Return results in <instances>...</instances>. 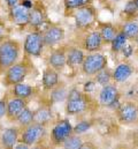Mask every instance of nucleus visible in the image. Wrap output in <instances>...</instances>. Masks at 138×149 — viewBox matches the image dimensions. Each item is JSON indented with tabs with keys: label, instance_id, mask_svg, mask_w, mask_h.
Here are the masks:
<instances>
[{
	"label": "nucleus",
	"instance_id": "29",
	"mask_svg": "<svg viewBox=\"0 0 138 149\" xmlns=\"http://www.w3.org/2000/svg\"><path fill=\"white\" fill-rule=\"evenodd\" d=\"M122 33L128 38H136L138 36V22H127L122 27Z\"/></svg>",
	"mask_w": 138,
	"mask_h": 149
},
{
	"label": "nucleus",
	"instance_id": "36",
	"mask_svg": "<svg viewBox=\"0 0 138 149\" xmlns=\"http://www.w3.org/2000/svg\"><path fill=\"white\" fill-rule=\"evenodd\" d=\"M5 35H6V23H5V21H2V20L0 19V43H1L3 39H6V38H5Z\"/></svg>",
	"mask_w": 138,
	"mask_h": 149
},
{
	"label": "nucleus",
	"instance_id": "14",
	"mask_svg": "<svg viewBox=\"0 0 138 149\" xmlns=\"http://www.w3.org/2000/svg\"><path fill=\"white\" fill-rule=\"evenodd\" d=\"M119 98V90L115 84H107L104 86L99 93V103L103 107L110 108L114 102H116Z\"/></svg>",
	"mask_w": 138,
	"mask_h": 149
},
{
	"label": "nucleus",
	"instance_id": "21",
	"mask_svg": "<svg viewBox=\"0 0 138 149\" xmlns=\"http://www.w3.org/2000/svg\"><path fill=\"white\" fill-rule=\"evenodd\" d=\"M85 58L84 52L78 47H71L67 51V66L70 68H76L82 65Z\"/></svg>",
	"mask_w": 138,
	"mask_h": 149
},
{
	"label": "nucleus",
	"instance_id": "37",
	"mask_svg": "<svg viewBox=\"0 0 138 149\" xmlns=\"http://www.w3.org/2000/svg\"><path fill=\"white\" fill-rule=\"evenodd\" d=\"M122 52H123V54H124L126 58H129V57H131V54L134 53V49H132V46H130V45H126V46L122 49Z\"/></svg>",
	"mask_w": 138,
	"mask_h": 149
},
{
	"label": "nucleus",
	"instance_id": "12",
	"mask_svg": "<svg viewBox=\"0 0 138 149\" xmlns=\"http://www.w3.org/2000/svg\"><path fill=\"white\" fill-rule=\"evenodd\" d=\"M48 66L55 70L57 72L63 71V68L67 66V51L65 47H59L55 49L51 52L47 59Z\"/></svg>",
	"mask_w": 138,
	"mask_h": 149
},
{
	"label": "nucleus",
	"instance_id": "26",
	"mask_svg": "<svg viewBox=\"0 0 138 149\" xmlns=\"http://www.w3.org/2000/svg\"><path fill=\"white\" fill-rule=\"evenodd\" d=\"M83 143V139L78 134H71L68 139L61 145L62 149H79Z\"/></svg>",
	"mask_w": 138,
	"mask_h": 149
},
{
	"label": "nucleus",
	"instance_id": "3",
	"mask_svg": "<svg viewBox=\"0 0 138 149\" xmlns=\"http://www.w3.org/2000/svg\"><path fill=\"white\" fill-rule=\"evenodd\" d=\"M89 100L85 94L79 91L76 88H72L68 91L66 100V113L68 116H76L88 109Z\"/></svg>",
	"mask_w": 138,
	"mask_h": 149
},
{
	"label": "nucleus",
	"instance_id": "22",
	"mask_svg": "<svg viewBox=\"0 0 138 149\" xmlns=\"http://www.w3.org/2000/svg\"><path fill=\"white\" fill-rule=\"evenodd\" d=\"M50 101L52 103H61V102H66L67 96H68V88L65 83H58L52 90H50Z\"/></svg>",
	"mask_w": 138,
	"mask_h": 149
},
{
	"label": "nucleus",
	"instance_id": "17",
	"mask_svg": "<svg viewBox=\"0 0 138 149\" xmlns=\"http://www.w3.org/2000/svg\"><path fill=\"white\" fill-rule=\"evenodd\" d=\"M34 93H36V88L24 82L14 84L12 86V89H10V94L13 95V97H19V98L27 100V101L34 96Z\"/></svg>",
	"mask_w": 138,
	"mask_h": 149
},
{
	"label": "nucleus",
	"instance_id": "43",
	"mask_svg": "<svg viewBox=\"0 0 138 149\" xmlns=\"http://www.w3.org/2000/svg\"><path fill=\"white\" fill-rule=\"evenodd\" d=\"M135 39H136V43H137V46H138V36L136 38H135Z\"/></svg>",
	"mask_w": 138,
	"mask_h": 149
},
{
	"label": "nucleus",
	"instance_id": "41",
	"mask_svg": "<svg viewBox=\"0 0 138 149\" xmlns=\"http://www.w3.org/2000/svg\"><path fill=\"white\" fill-rule=\"evenodd\" d=\"M14 149H30V147L29 146H27L26 143H23V142H17L16 143V146H15V148Z\"/></svg>",
	"mask_w": 138,
	"mask_h": 149
},
{
	"label": "nucleus",
	"instance_id": "13",
	"mask_svg": "<svg viewBox=\"0 0 138 149\" xmlns=\"http://www.w3.org/2000/svg\"><path fill=\"white\" fill-rule=\"evenodd\" d=\"M65 39V30L58 26H51L43 33V40L45 46H54Z\"/></svg>",
	"mask_w": 138,
	"mask_h": 149
},
{
	"label": "nucleus",
	"instance_id": "4",
	"mask_svg": "<svg viewBox=\"0 0 138 149\" xmlns=\"http://www.w3.org/2000/svg\"><path fill=\"white\" fill-rule=\"evenodd\" d=\"M74 134V126L68 119H61L55 123L50 133V143L52 147H61V145Z\"/></svg>",
	"mask_w": 138,
	"mask_h": 149
},
{
	"label": "nucleus",
	"instance_id": "42",
	"mask_svg": "<svg viewBox=\"0 0 138 149\" xmlns=\"http://www.w3.org/2000/svg\"><path fill=\"white\" fill-rule=\"evenodd\" d=\"M135 1V3H136V6H137V9H138V0H134Z\"/></svg>",
	"mask_w": 138,
	"mask_h": 149
},
{
	"label": "nucleus",
	"instance_id": "23",
	"mask_svg": "<svg viewBox=\"0 0 138 149\" xmlns=\"http://www.w3.org/2000/svg\"><path fill=\"white\" fill-rule=\"evenodd\" d=\"M14 123H16V126L20 128V131L26 128L27 126H29L30 124L34 123V111L29 107H26L16 117Z\"/></svg>",
	"mask_w": 138,
	"mask_h": 149
},
{
	"label": "nucleus",
	"instance_id": "40",
	"mask_svg": "<svg viewBox=\"0 0 138 149\" xmlns=\"http://www.w3.org/2000/svg\"><path fill=\"white\" fill-rule=\"evenodd\" d=\"M5 1H6V5H7L9 8H12V7L19 5V1H20V0H5Z\"/></svg>",
	"mask_w": 138,
	"mask_h": 149
},
{
	"label": "nucleus",
	"instance_id": "35",
	"mask_svg": "<svg viewBox=\"0 0 138 149\" xmlns=\"http://www.w3.org/2000/svg\"><path fill=\"white\" fill-rule=\"evenodd\" d=\"M96 89V81H88L84 84V91L85 93H92Z\"/></svg>",
	"mask_w": 138,
	"mask_h": 149
},
{
	"label": "nucleus",
	"instance_id": "16",
	"mask_svg": "<svg viewBox=\"0 0 138 149\" xmlns=\"http://www.w3.org/2000/svg\"><path fill=\"white\" fill-rule=\"evenodd\" d=\"M58 83H59V72H57L50 66L46 67L43 71V76H41V84H43L44 90L50 91Z\"/></svg>",
	"mask_w": 138,
	"mask_h": 149
},
{
	"label": "nucleus",
	"instance_id": "39",
	"mask_svg": "<svg viewBox=\"0 0 138 149\" xmlns=\"http://www.w3.org/2000/svg\"><path fill=\"white\" fill-rule=\"evenodd\" d=\"M20 5H22L23 7H26V8H28V9H31V8L34 7V2H32V0H22Z\"/></svg>",
	"mask_w": 138,
	"mask_h": 149
},
{
	"label": "nucleus",
	"instance_id": "28",
	"mask_svg": "<svg viewBox=\"0 0 138 149\" xmlns=\"http://www.w3.org/2000/svg\"><path fill=\"white\" fill-rule=\"evenodd\" d=\"M95 76H96V83L100 84L101 87L109 84V83H110V81L113 80L112 72H110L107 67H106V68H104V70H101L100 72H98Z\"/></svg>",
	"mask_w": 138,
	"mask_h": 149
},
{
	"label": "nucleus",
	"instance_id": "8",
	"mask_svg": "<svg viewBox=\"0 0 138 149\" xmlns=\"http://www.w3.org/2000/svg\"><path fill=\"white\" fill-rule=\"evenodd\" d=\"M116 116L117 120L122 125L138 124V104L132 101L120 104V107L116 109Z\"/></svg>",
	"mask_w": 138,
	"mask_h": 149
},
{
	"label": "nucleus",
	"instance_id": "34",
	"mask_svg": "<svg viewBox=\"0 0 138 149\" xmlns=\"http://www.w3.org/2000/svg\"><path fill=\"white\" fill-rule=\"evenodd\" d=\"M52 147V145L50 143V145H47L46 143V139H44V140H41V141H39L38 143H36L34 146H31L30 149H51Z\"/></svg>",
	"mask_w": 138,
	"mask_h": 149
},
{
	"label": "nucleus",
	"instance_id": "5",
	"mask_svg": "<svg viewBox=\"0 0 138 149\" xmlns=\"http://www.w3.org/2000/svg\"><path fill=\"white\" fill-rule=\"evenodd\" d=\"M46 135H47L46 126L37 124V123H32L29 126H27L26 128L21 130L19 141L31 147L36 143H38L39 141L46 139Z\"/></svg>",
	"mask_w": 138,
	"mask_h": 149
},
{
	"label": "nucleus",
	"instance_id": "9",
	"mask_svg": "<svg viewBox=\"0 0 138 149\" xmlns=\"http://www.w3.org/2000/svg\"><path fill=\"white\" fill-rule=\"evenodd\" d=\"M20 128L17 126H10L2 130L0 133V148L14 149L20 139Z\"/></svg>",
	"mask_w": 138,
	"mask_h": 149
},
{
	"label": "nucleus",
	"instance_id": "1",
	"mask_svg": "<svg viewBox=\"0 0 138 149\" xmlns=\"http://www.w3.org/2000/svg\"><path fill=\"white\" fill-rule=\"evenodd\" d=\"M22 45L20 40L6 38L0 43V79L10 66L16 64L21 57Z\"/></svg>",
	"mask_w": 138,
	"mask_h": 149
},
{
	"label": "nucleus",
	"instance_id": "31",
	"mask_svg": "<svg viewBox=\"0 0 138 149\" xmlns=\"http://www.w3.org/2000/svg\"><path fill=\"white\" fill-rule=\"evenodd\" d=\"M91 128V123L88 121V120H83V121H79L75 127H74V134H78L81 135L82 133L89 131Z\"/></svg>",
	"mask_w": 138,
	"mask_h": 149
},
{
	"label": "nucleus",
	"instance_id": "6",
	"mask_svg": "<svg viewBox=\"0 0 138 149\" xmlns=\"http://www.w3.org/2000/svg\"><path fill=\"white\" fill-rule=\"evenodd\" d=\"M82 72L88 76H95L98 72L107 67V58L98 52L85 56L82 65Z\"/></svg>",
	"mask_w": 138,
	"mask_h": 149
},
{
	"label": "nucleus",
	"instance_id": "7",
	"mask_svg": "<svg viewBox=\"0 0 138 149\" xmlns=\"http://www.w3.org/2000/svg\"><path fill=\"white\" fill-rule=\"evenodd\" d=\"M43 34L40 31H32L27 35L23 43V51L27 57H40L44 51Z\"/></svg>",
	"mask_w": 138,
	"mask_h": 149
},
{
	"label": "nucleus",
	"instance_id": "44",
	"mask_svg": "<svg viewBox=\"0 0 138 149\" xmlns=\"http://www.w3.org/2000/svg\"><path fill=\"white\" fill-rule=\"evenodd\" d=\"M0 149H1V148H0Z\"/></svg>",
	"mask_w": 138,
	"mask_h": 149
},
{
	"label": "nucleus",
	"instance_id": "38",
	"mask_svg": "<svg viewBox=\"0 0 138 149\" xmlns=\"http://www.w3.org/2000/svg\"><path fill=\"white\" fill-rule=\"evenodd\" d=\"M79 149H98V147L92 142V141H83V143L81 145Z\"/></svg>",
	"mask_w": 138,
	"mask_h": 149
},
{
	"label": "nucleus",
	"instance_id": "11",
	"mask_svg": "<svg viewBox=\"0 0 138 149\" xmlns=\"http://www.w3.org/2000/svg\"><path fill=\"white\" fill-rule=\"evenodd\" d=\"M78 10L75 13V23L78 28H88L90 27L96 19V13L93 8L89 6H84L77 8Z\"/></svg>",
	"mask_w": 138,
	"mask_h": 149
},
{
	"label": "nucleus",
	"instance_id": "27",
	"mask_svg": "<svg viewBox=\"0 0 138 149\" xmlns=\"http://www.w3.org/2000/svg\"><path fill=\"white\" fill-rule=\"evenodd\" d=\"M127 42H128V37H127L122 31L117 33L115 38H114V39L112 40V43H110L112 50H113L114 52H120V51H122V49L127 45Z\"/></svg>",
	"mask_w": 138,
	"mask_h": 149
},
{
	"label": "nucleus",
	"instance_id": "30",
	"mask_svg": "<svg viewBox=\"0 0 138 149\" xmlns=\"http://www.w3.org/2000/svg\"><path fill=\"white\" fill-rule=\"evenodd\" d=\"M91 0H65V6L67 9H77L88 6Z\"/></svg>",
	"mask_w": 138,
	"mask_h": 149
},
{
	"label": "nucleus",
	"instance_id": "18",
	"mask_svg": "<svg viewBox=\"0 0 138 149\" xmlns=\"http://www.w3.org/2000/svg\"><path fill=\"white\" fill-rule=\"evenodd\" d=\"M132 73H134V67L128 63H122L119 66H116V68L113 71L112 73L113 81L117 83H123L132 75Z\"/></svg>",
	"mask_w": 138,
	"mask_h": 149
},
{
	"label": "nucleus",
	"instance_id": "19",
	"mask_svg": "<svg viewBox=\"0 0 138 149\" xmlns=\"http://www.w3.org/2000/svg\"><path fill=\"white\" fill-rule=\"evenodd\" d=\"M103 44V38L100 36L99 31H92V33L88 34V36L84 39V49L90 53L99 51L101 49Z\"/></svg>",
	"mask_w": 138,
	"mask_h": 149
},
{
	"label": "nucleus",
	"instance_id": "20",
	"mask_svg": "<svg viewBox=\"0 0 138 149\" xmlns=\"http://www.w3.org/2000/svg\"><path fill=\"white\" fill-rule=\"evenodd\" d=\"M53 120V112L48 105H41L34 111V123L47 126Z\"/></svg>",
	"mask_w": 138,
	"mask_h": 149
},
{
	"label": "nucleus",
	"instance_id": "25",
	"mask_svg": "<svg viewBox=\"0 0 138 149\" xmlns=\"http://www.w3.org/2000/svg\"><path fill=\"white\" fill-rule=\"evenodd\" d=\"M100 36L103 38V42L106 44H110L112 40L115 38L117 31L116 29L112 26V24H104L103 27L100 28Z\"/></svg>",
	"mask_w": 138,
	"mask_h": 149
},
{
	"label": "nucleus",
	"instance_id": "10",
	"mask_svg": "<svg viewBox=\"0 0 138 149\" xmlns=\"http://www.w3.org/2000/svg\"><path fill=\"white\" fill-rule=\"evenodd\" d=\"M26 107H28V101L22 100L19 97H12L7 102V109H6V119L8 123H14L16 117L20 114Z\"/></svg>",
	"mask_w": 138,
	"mask_h": 149
},
{
	"label": "nucleus",
	"instance_id": "33",
	"mask_svg": "<svg viewBox=\"0 0 138 149\" xmlns=\"http://www.w3.org/2000/svg\"><path fill=\"white\" fill-rule=\"evenodd\" d=\"M8 96H3L1 100H0V120L2 118H5L6 116V109H7V102H8Z\"/></svg>",
	"mask_w": 138,
	"mask_h": 149
},
{
	"label": "nucleus",
	"instance_id": "32",
	"mask_svg": "<svg viewBox=\"0 0 138 149\" xmlns=\"http://www.w3.org/2000/svg\"><path fill=\"white\" fill-rule=\"evenodd\" d=\"M137 12H138V9H137L136 3H135V1H134V0H129V1L126 3V6H124V13H126L127 15L132 16V15H135Z\"/></svg>",
	"mask_w": 138,
	"mask_h": 149
},
{
	"label": "nucleus",
	"instance_id": "2",
	"mask_svg": "<svg viewBox=\"0 0 138 149\" xmlns=\"http://www.w3.org/2000/svg\"><path fill=\"white\" fill-rule=\"evenodd\" d=\"M29 65L27 64L26 60L22 61H17L16 64H14L13 66H10L3 74L1 75L0 82L2 83V86L5 87H12L14 84L24 82V80L27 79V76L29 74Z\"/></svg>",
	"mask_w": 138,
	"mask_h": 149
},
{
	"label": "nucleus",
	"instance_id": "24",
	"mask_svg": "<svg viewBox=\"0 0 138 149\" xmlns=\"http://www.w3.org/2000/svg\"><path fill=\"white\" fill-rule=\"evenodd\" d=\"M45 13L40 7H32L30 9V15H29V24L32 26L34 28L38 29L39 27L43 26L45 21Z\"/></svg>",
	"mask_w": 138,
	"mask_h": 149
},
{
	"label": "nucleus",
	"instance_id": "15",
	"mask_svg": "<svg viewBox=\"0 0 138 149\" xmlns=\"http://www.w3.org/2000/svg\"><path fill=\"white\" fill-rule=\"evenodd\" d=\"M29 15H30V9L23 7L20 3L9 8V17L16 24L22 26L29 23Z\"/></svg>",
	"mask_w": 138,
	"mask_h": 149
}]
</instances>
